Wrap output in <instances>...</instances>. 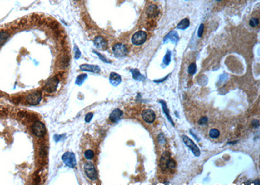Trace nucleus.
<instances>
[{
  "instance_id": "1",
  "label": "nucleus",
  "mask_w": 260,
  "mask_h": 185,
  "mask_svg": "<svg viewBox=\"0 0 260 185\" xmlns=\"http://www.w3.org/2000/svg\"><path fill=\"white\" fill-rule=\"evenodd\" d=\"M176 166L174 160L170 157L168 152L166 151L162 155L160 160V167L162 171L166 172L167 170H172Z\"/></svg>"
},
{
  "instance_id": "2",
  "label": "nucleus",
  "mask_w": 260,
  "mask_h": 185,
  "mask_svg": "<svg viewBox=\"0 0 260 185\" xmlns=\"http://www.w3.org/2000/svg\"><path fill=\"white\" fill-rule=\"evenodd\" d=\"M62 160L67 166L74 168L76 166V158L74 153L72 151H67L62 156Z\"/></svg>"
},
{
  "instance_id": "3",
  "label": "nucleus",
  "mask_w": 260,
  "mask_h": 185,
  "mask_svg": "<svg viewBox=\"0 0 260 185\" xmlns=\"http://www.w3.org/2000/svg\"><path fill=\"white\" fill-rule=\"evenodd\" d=\"M84 171L87 178L91 180H96L98 178V173L95 166L91 162H87L84 164Z\"/></svg>"
},
{
  "instance_id": "4",
  "label": "nucleus",
  "mask_w": 260,
  "mask_h": 185,
  "mask_svg": "<svg viewBox=\"0 0 260 185\" xmlns=\"http://www.w3.org/2000/svg\"><path fill=\"white\" fill-rule=\"evenodd\" d=\"M182 139L185 144L191 149V150L192 151V153L194 155V156L199 157L200 155V151L197 145L194 143V142L186 135H183Z\"/></svg>"
},
{
  "instance_id": "5",
  "label": "nucleus",
  "mask_w": 260,
  "mask_h": 185,
  "mask_svg": "<svg viewBox=\"0 0 260 185\" xmlns=\"http://www.w3.org/2000/svg\"><path fill=\"white\" fill-rule=\"evenodd\" d=\"M146 33L143 31H139L133 35L132 42L135 46H140L146 42Z\"/></svg>"
},
{
  "instance_id": "6",
  "label": "nucleus",
  "mask_w": 260,
  "mask_h": 185,
  "mask_svg": "<svg viewBox=\"0 0 260 185\" xmlns=\"http://www.w3.org/2000/svg\"><path fill=\"white\" fill-rule=\"evenodd\" d=\"M112 51L117 57H123L128 53V48L123 44L117 43L113 46Z\"/></svg>"
},
{
  "instance_id": "7",
  "label": "nucleus",
  "mask_w": 260,
  "mask_h": 185,
  "mask_svg": "<svg viewBox=\"0 0 260 185\" xmlns=\"http://www.w3.org/2000/svg\"><path fill=\"white\" fill-rule=\"evenodd\" d=\"M59 83V79L57 77L50 78L45 85V87H44L45 90L48 93L53 92L54 91H55L57 88H58Z\"/></svg>"
},
{
  "instance_id": "8",
  "label": "nucleus",
  "mask_w": 260,
  "mask_h": 185,
  "mask_svg": "<svg viewBox=\"0 0 260 185\" xmlns=\"http://www.w3.org/2000/svg\"><path fill=\"white\" fill-rule=\"evenodd\" d=\"M32 129L35 135L38 137H42L46 133V127L43 123L37 121L32 126Z\"/></svg>"
},
{
  "instance_id": "9",
  "label": "nucleus",
  "mask_w": 260,
  "mask_h": 185,
  "mask_svg": "<svg viewBox=\"0 0 260 185\" xmlns=\"http://www.w3.org/2000/svg\"><path fill=\"white\" fill-rule=\"evenodd\" d=\"M41 93L37 91L29 94L26 98V101L28 103L31 105H38L41 101Z\"/></svg>"
},
{
  "instance_id": "10",
  "label": "nucleus",
  "mask_w": 260,
  "mask_h": 185,
  "mask_svg": "<svg viewBox=\"0 0 260 185\" xmlns=\"http://www.w3.org/2000/svg\"><path fill=\"white\" fill-rule=\"evenodd\" d=\"M94 44L97 49L100 50H106L108 46V44L106 40L101 36L96 37L94 40Z\"/></svg>"
},
{
  "instance_id": "11",
  "label": "nucleus",
  "mask_w": 260,
  "mask_h": 185,
  "mask_svg": "<svg viewBox=\"0 0 260 185\" xmlns=\"http://www.w3.org/2000/svg\"><path fill=\"white\" fill-rule=\"evenodd\" d=\"M142 117L146 122L151 124L156 119V114L152 109H146L142 112Z\"/></svg>"
},
{
  "instance_id": "12",
  "label": "nucleus",
  "mask_w": 260,
  "mask_h": 185,
  "mask_svg": "<svg viewBox=\"0 0 260 185\" xmlns=\"http://www.w3.org/2000/svg\"><path fill=\"white\" fill-rule=\"evenodd\" d=\"M123 115V112L120 109H115L109 115L110 121L112 123H117Z\"/></svg>"
},
{
  "instance_id": "13",
  "label": "nucleus",
  "mask_w": 260,
  "mask_h": 185,
  "mask_svg": "<svg viewBox=\"0 0 260 185\" xmlns=\"http://www.w3.org/2000/svg\"><path fill=\"white\" fill-rule=\"evenodd\" d=\"M80 70L84 71L93 72L95 74L100 73L101 70L99 66L93 65V64H82L80 66Z\"/></svg>"
},
{
  "instance_id": "14",
  "label": "nucleus",
  "mask_w": 260,
  "mask_h": 185,
  "mask_svg": "<svg viewBox=\"0 0 260 185\" xmlns=\"http://www.w3.org/2000/svg\"><path fill=\"white\" fill-rule=\"evenodd\" d=\"M109 81L112 85L117 86L121 83L122 79L119 74L115 73V72H112L109 76Z\"/></svg>"
},
{
  "instance_id": "15",
  "label": "nucleus",
  "mask_w": 260,
  "mask_h": 185,
  "mask_svg": "<svg viewBox=\"0 0 260 185\" xmlns=\"http://www.w3.org/2000/svg\"><path fill=\"white\" fill-rule=\"evenodd\" d=\"M178 40H179V37H178V34L177 32L174 31H172L165 37L163 41L165 42H167L168 41H170L173 43H176L178 41Z\"/></svg>"
},
{
  "instance_id": "16",
  "label": "nucleus",
  "mask_w": 260,
  "mask_h": 185,
  "mask_svg": "<svg viewBox=\"0 0 260 185\" xmlns=\"http://www.w3.org/2000/svg\"><path fill=\"white\" fill-rule=\"evenodd\" d=\"M159 103L161 104V106H162V110H163L164 113L165 114V116H166L167 118L168 119V121L170 122V124H171L173 126H174V123L173 122V120H172V118L170 117V116L169 114V110L167 108V105L166 102L165 101H163V100H159Z\"/></svg>"
},
{
  "instance_id": "17",
  "label": "nucleus",
  "mask_w": 260,
  "mask_h": 185,
  "mask_svg": "<svg viewBox=\"0 0 260 185\" xmlns=\"http://www.w3.org/2000/svg\"><path fill=\"white\" fill-rule=\"evenodd\" d=\"M159 14V9L155 5H150L147 9V14L150 18H155Z\"/></svg>"
},
{
  "instance_id": "18",
  "label": "nucleus",
  "mask_w": 260,
  "mask_h": 185,
  "mask_svg": "<svg viewBox=\"0 0 260 185\" xmlns=\"http://www.w3.org/2000/svg\"><path fill=\"white\" fill-rule=\"evenodd\" d=\"M131 72L133 75V77L135 80L136 81H142L144 80V77L141 74L140 71H139V70L137 69H132L131 70Z\"/></svg>"
},
{
  "instance_id": "19",
  "label": "nucleus",
  "mask_w": 260,
  "mask_h": 185,
  "mask_svg": "<svg viewBox=\"0 0 260 185\" xmlns=\"http://www.w3.org/2000/svg\"><path fill=\"white\" fill-rule=\"evenodd\" d=\"M9 33L6 31L0 32V47L2 46L9 38Z\"/></svg>"
},
{
  "instance_id": "20",
  "label": "nucleus",
  "mask_w": 260,
  "mask_h": 185,
  "mask_svg": "<svg viewBox=\"0 0 260 185\" xmlns=\"http://www.w3.org/2000/svg\"><path fill=\"white\" fill-rule=\"evenodd\" d=\"M189 25H190V22L189 19L185 18L178 23L177 27L179 29H185L189 26Z\"/></svg>"
},
{
  "instance_id": "21",
  "label": "nucleus",
  "mask_w": 260,
  "mask_h": 185,
  "mask_svg": "<svg viewBox=\"0 0 260 185\" xmlns=\"http://www.w3.org/2000/svg\"><path fill=\"white\" fill-rule=\"evenodd\" d=\"M209 135L210 138L212 139H217L219 136H220V131H219L217 129L213 128L211 129L209 132Z\"/></svg>"
},
{
  "instance_id": "22",
  "label": "nucleus",
  "mask_w": 260,
  "mask_h": 185,
  "mask_svg": "<svg viewBox=\"0 0 260 185\" xmlns=\"http://www.w3.org/2000/svg\"><path fill=\"white\" fill-rule=\"evenodd\" d=\"M87 78V75L86 74H80L79 75H78L76 78V84L78 85H81L83 82L85 81V79Z\"/></svg>"
},
{
  "instance_id": "23",
  "label": "nucleus",
  "mask_w": 260,
  "mask_h": 185,
  "mask_svg": "<svg viewBox=\"0 0 260 185\" xmlns=\"http://www.w3.org/2000/svg\"><path fill=\"white\" fill-rule=\"evenodd\" d=\"M84 156L85 158L87 160H92L94 157V153L92 150L88 149L85 151V152L84 153Z\"/></svg>"
},
{
  "instance_id": "24",
  "label": "nucleus",
  "mask_w": 260,
  "mask_h": 185,
  "mask_svg": "<svg viewBox=\"0 0 260 185\" xmlns=\"http://www.w3.org/2000/svg\"><path fill=\"white\" fill-rule=\"evenodd\" d=\"M170 61H171V53H170L169 50H168L163 59V62L165 65H168Z\"/></svg>"
},
{
  "instance_id": "25",
  "label": "nucleus",
  "mask_w": 260,
  "mask_h": 185,
  "mask_svg": "<svg viewBox=\"0 0 260 185\" xmlns=\"http://www.w3.org/2000/svg\"><path fill=\"white\" fill-rule=\"evenodd\" d=\"M197 71V65L195 63H191L189 68H188V72L190 75H194Z\"/></svg>"
},
{
  "instance_id": "26",
  "label": "nucleus",
  "mask_w": 260,
  "mask_h": 185,
  "mask_svg": "<svg viewBox=\"0 0 260 185\" xmlns=\"http://www.w3.org/2000/svg\"><path fill=\"white\" fill-rule=\"evenodd\" d=\"M259 18H252L249 22V25L252 27H255L258 26L259 25Z\"/></svg>"
},
{
  "instance_id": "27",
  "label": "nucleus",
  "mask_w": 260,
  "mask_h": 185,
  "mask_svg": "<svg viewBox=\"0 0 260 185\" xmlns=\"http://www.w3.org/2000/svg\"><path fill=\"white\" fill-rule=\"evenodd\" d=\"M208 117H206V116H204V117L201 118L198 120V124L200 125H206V124H208Z\"/></svg>"
},
{
  "instance_id": "28",
  "label": "nucleus",
  "mask_w": 260,
  "mask_h": 185,
  "mask_svg": "<svg viewBox=\"0 0 260 185\" xmlns=\"http://www.w3.org/2000/svg\"><path fill=\"white\" fill-rule=\"evenodd\" d=\"M92 118H93V113H92V112H88V113H87L85 116V122L87 123H89L91 121V119H92Z\"/></svg>"
},
{
  "instance_id": "29",
  "label": "nucleus",
  "mask_w": 260,
  "mask_h": 185,
  "mask_svg": "<svg viewBox=\"0 0 260 185\" xmlns=\"http://www.w3.org/2000/svg\"><path fill=\"white\" fill-rule=\"evenodd\" d=\"M74 51H75V59H79V57H81V51H80V50H79V49L78 46H75Z\"/></svg>"
},
{
  "instance_id": "30",
  "label": "nucleus",
  "mask_w": 260,
  "mask_h": 185,
  "mask_svg": "<svg viewBox=\"0 0 260 185\" xmlns=\"http://www.w3.org/2000/svg\"><path fill=\"white\" fill-rule=\"evenodd\" d=\"M69 64V58L68 57H64L61 60V64L64 66H67Z\"/></svg>"
},
{
  "instance_id": "31",
  "label": "nucleus",
  "mask_w": 260,
  "mask_h": 185,
  "mask_svg": "<svg viewBox=\"0 0 260 185\" xmlns=\"http://www.w3.org/2000/svg\"><path fill=\"white\" fill-rule=\"evenodd\" d=\"M204 24H201V25L200 26V27H199V29H198V37H202V35H203V32H204Z\"/></svg>"
},
{
  "instance_id": "32",
  "label": "nucleus",
  "mask_w": 260,
  "mask_h": 185,
  "mask_svg": "<svg viewBox=\"0 0 260 185\" xmlns=\"http://www.w3.org/2000/svg\"><path fill=\"white\" fill-rule=\"evenodd\" d=\"M94 53H96V55H98V56H99V57H100V59L101 60H102V61H103V62H106V63H108V60H107L106 59H105V57H103V56H102V55L101 54H100V53H96V51H94Z\"/></svg>"
},
{
  "instance_id": "33",
  "label": "nucleus",
  "mask_w": 260,
  "mask_h": 185,
  "mask_svg": "<svg viewBox=\"0 0 260 185\" xmlns=\"http://www.w3.org/2000/svg\"><path fill=\"white\" fill-rule=\"evenodd\" d=\"M252 125L254 127H258L259 126V121H258V120H256V119L254 120L253 122L252 123Z\"/></svg>"
},
{
  "instance_id": "34",
  "label": "nucleus",
  "mask_w": 260,
  "mask_h": 185,
  "mask_svg": "<svg viewBox=\"0 0 260 185\" xmlns=\"http://www.w3.org/2000/svg\"><path fill=\"white\" fill-rule=\"evenodd\" d=\"M167 76V77H168ZM167 77H165V79H159V80H154V82L155 83H161V82H162V81H164L167 78Z\"/></svg>"
},
{
  "instance_id": "35",
  "label": "nucleus",
  "mask_w": 260,
  "mask_h": 185,
  "mask_svg": "<svg viewBox=\"0 0 260 185\" xmlns=\"http://www.w3.org/2000/svg\"><path fill=\"white\" fill-rule=\"evenodd\" d=\"M217 1H218V2H221V1H222V0H217Z\"/></svg>"
}]
</instances>
